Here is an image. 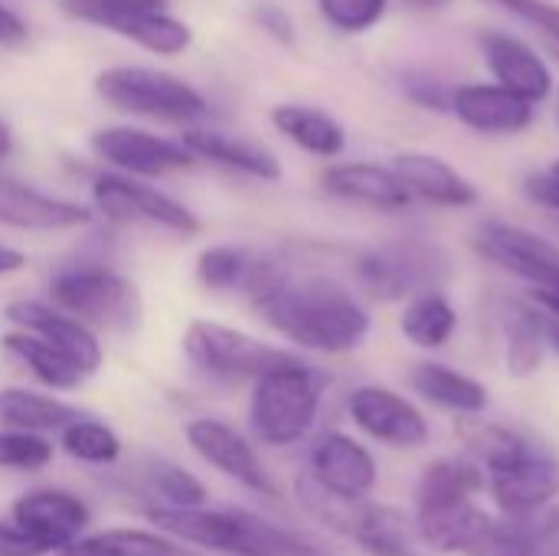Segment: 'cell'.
Instances as JSON below:
<instances>
[{
  "mask_svg": "<svg viewBox=\"0 0 559 556\" xmlns=\"http://www.w3.org/2000/svg\"><path fill=\"white\" fill-rule=\"evenodd\" d=\"M396 3H403L413 13H439V10H449L455 0H396Z\"/></svg>",
  "mask_w": 559,
  "mask_h": 556,
  "instance_id": "obj_49",
  "label": "cell"
},
{
  "mask_svg": "<svg viewBox=\"0 0 559 556\" xmlns=\"http://www.w3.org/2000/svg\"><path fill=\"white\" fill-rule=\"evenodd\" d=\"M23 269H26V252L16 249V246L0 242V279L16 275V272H23Z\"/></svg>",
  "mask_w": 559,
  "mask_h": 556,
  "instance_id": "obj_47",
  "label": "cell"
},
{
  "mask_svg": "<svg viewBox=\"0 0 559 556\" xmlns=\"http://www.w3.org/2000/svg\"><path fill=\"white\" fill-rule=\"evenodd\" d=\"M400 331L409 344H416L423 351H439L459 331V311L442 288H429V292L406 298Z\"/></svg>",
  "mask_w": 559,
  "mask_h": 556,
  "instance_id": "obj_30",
  "label": "cell"
},
{
  "mask_svg": "<svg viewBox=\"0 0 559 556\" xmlns=\"http://www.w3.org/2000/svg\"><path fill=\"white\" fill-rule=\"evenodd\" d=\"M82 413L56 397L26 390V387H3L0 390V429H23V433H62Z\"/></svg>",
  "mask_w": 559,
  "mask_h": 556,
  "instance_id": "obj_28",
  "label": "cell"
},
{
  "mask_svg": "<svg viewBox=\"0 0 559 556\" xmlns=\"http://www.w3.org/2000/svg\"><path fill=\"white\" fill-rule=\"evenodd\" d=\"M167 0H62V10L79 20V23H88V26H98V29H115L121 20L134 16V13H144V10H164Z\"/></svg>",
  "mask_w": 559,
  "mask_h": 556,
  "instance_id": "obj_40",
  "label": "cell"
},
{
  "mask_svg": "<svg viewBox=\"0 0 559 556\" xmlns=\"http://www.w3.org/2000/svg\"><path fill=\"white\" fill-rule=\"evenodd\" d=\"M0 556H46L36 541L10 518V521H0Z\"/></svg>",
  "mask_w": 559,
  "mask_h": 556,
  "instance_id": "obj_45",
  "label": "cell"
},
{
  "mask_svg": "<svg viewBox=\"0 0 559 556\" xmlns=\"http://www.w3.org/2000/svg\"><path fill=\"white\" fill-rule=\"evenodd\" d=\"M29 39V23L7 3H0V46H20Z\"/></svg>",
  "mask_w": 559,
  "mask_h": 556,
  "instance_id": "obj_46",
  "label": "cell"
},
{
  "mask_svg": "<svg viewBox=\"0 0 559 556\" xmlns=\"http://www.w3.org/2000/svg\"><path fill=\"white\" fill-rule=\"evenodd\" d=\"M59 442L69 459L88 462V465H111L121 456V439L115 436V429L92 416H79L75 423H69L59 433Z\"/></svg>",
  "mask_w": 559,
  "mask_h": 556,
  "instance_id": "obj_36",
  "label": "cell"
},
{
  "mask_svg": "<svg viewBox=\"0 0 559 556\" xmlns=\"http://www.w3.org/2000/svg\"><path fill=\"white\" fill-rule=\"evenodd\" d=\"M147 485L170 508H200V505H206L203 482L197 475H190L187 469L167 462V459H151L147 462Z\"/></svg>",
  "mask_w": 559,
  "mask_h": 556,
  "instance_id": "obj_37",
  "label": "cell"
},
{
  "mask_svg": "<svg viewBox=\"0 0 559 556\" xmlns=\"http://www.w3.org/2000/svg\"><path fill=\"white\" fill-rule=\"evenodd\" d=\"M350 541H357L367 556H423L416 551V541H419L416 521H409L406 514L393 508H377L367 501H364V511L357 518Z\"/></svg>",
  "mask_w": 559,
  "mask_h": 556,
  "instance_id": "obj_32",
  "label": "cell"
},
{
  "mask_svg": "<svg viewBox=\"0 0 559 556\" xmlns=\"http://www.w3.org/2000/svg\"><path fill=\"white\" fill-rule=\"evenodd\" d=\"M347 413L357 423L360 433L383 446L396 449H419L429 442V423L426 416L400 393L386 387H357L347 397Z\"/></svg>",
  "mask_w": 559,
  "mask_h": 556,
  "instance_id": "obj_15",
  "label": "cell"
},
{
  "mask_svg": "<svg viewBox=\"0 0 559 556\" xmlns=\"http://www.w3.org/2000/svg\"><path fill=\"white\" fill-rule=\"evenodd\" d=\"M485 469L491 495L508 518L537 514L550 508V501L559 495V462L537 442H527L514 456L491 462Z\"/></svg>",
  "mask_w": 559,
  "mask_h": 556,
  "instance_id": "obj_10",
  "label": "cell"
},
{
  "mask_svg": "<svg viewBox=\"0 0 559 556\" xmlns=\"http://www.w3.org/2000/svg\"><path fill=\"white\" fill-rule=\"evenodd\" d=\"M452 115L478 134L514 138L534 125L537 105L498 82H468L452 88Z\"/></svg>",
  "mask_w": 559,
  "mask_h": 556,
  "instance_id": "obj_17",
  "label": "cell"
},
{
  "mask_svg": "<svg viewBox=\"0 0 559 556\" xmlns=\"http://www.w3.org/2000/svg\"><path fill=\"white\" fill-rule=\"evenodd\" d=\"M357 288L373 301H406L452 279V256L432 239H396L354 259Z\"/></svg>",
  "mask_w": 559,
  "mask_h": 556,
  "instance_id": "obj_6",
  "label": "cell"
},
{
  "mask_svg": "<svg viewBox=\"0 0 559 556\" xmlns=\"http://www.w3.org/2000/svg\"><path fill=\"white\" fill-rule=\"evenodd\" d=\"M252 20H255V26H259L269 39H275L278 46H285V49H295V46H298V23H295V16H292L282 3L259 0V3L252 7Z\"/></svg>",
  "mask_w": 559,
  "mask_h": 556,
  "instance_id": "obj_43",
  "label": "cell"
},
{
  "mask_svg": "<svg viewBox=\"0 0 559 556\" xmlns=\"http://www.w3.org/2000/svg\"><path fill=\"white\" fill-rule=\"evenodd\" d=\"M481 52H485V62L498 85L518 92L521 98H527L534 105L550 98L554 72H550L547 59L531 43H524L521 36L504 33V29H488L481 36Z\"/></svg>",
  "mask_w": 559,
  "mask_h": 556,
  "instance_id": "obj_19",
  "label": "cell"
},
{
  "mask_svg": "<svg viewBox=\"0 0 559 556\" xmlns=\"http://www.w3.org/2000/svg\"><path fill=\"white\" fill-rule=\"evenodd\" d=\"M413 387L429 403H436L449 413H459V416H478L488 406L485 383H478L475 377H468L462 370L436 364V360H426L413 370Z\"/></svg>",
  "mask_w": 559,
  "mask_h": 556,
  "instance_id": "obj_29",
  "label": "cell"
},
{
  "mask_svg": "<svg viewBox=\"0 0 559 556\" xmlns=\"http://www.w3.org/2000/svg\"><path fill=\"white\" fill-rule=\"evenodd\" d=\"M534 295V305L547 315V318H554L559 324V292L557 288H534L531 292Z\"/></svg>",
  "mask_w": 559,
  "mask_h": 556,
  "instance_id": "obj_48",
  "label": "cell"
},
{
  "mask_svg": "<svg viewBox=\"0 0 559 556\" xmlns=\"http://www.w3.org/2000/svg\"><path fill=\"white\" fill-rule=\"evenodd\" d=\"M49 301L95 331L131 334L141 328L144 301L138 285L111 265L79 262L49 279Z\"/></svg>",
  "mask_w": 559,
  "mask_h": 556,
  "instance_id": "obj_4",
  "label": "cell"
},
{
  "mask_svg": "<svg viewBox=\"0 0 559 556\" xmlns=\"http://www.w3.org/2000/svg\"><path fill=\"white\" fill-rule=\"evenodd\" d=\"M491 524H495V518L485 514L475 505V498L416 508L419 541L439 554H475L478 544L485 541V534L491 531Z\"/></svg>",
  "mask_w": 559,
  "mask_h": 556,
  "instance_id": "obj_23",
  "label": "cell"
},
{
  "mask_svg": "<svg viewBox=\"0 0 559 556\" xmlns=\"http://www.w3.org/2000/svg\"><path fill=\"white\" fill-rule=\"evenodd\" d=\"M400 88L413 105H419L426 111H452V88L455 85H449L436 72L406 69V72H400Z\"/></svg>",
  "mask_w": 559,
  "mask_h": 556,
  "instance_id": "obj_41",
  "label": "cell"
},
{
  "mask_svg": "<svg viewBox=\"0 0 559 556\" xmlns=\"http://www.w3.org/2000/svg\"><path fill=\"white\" fill-rule=\"evenodd\" d=\"M472 556H559V511L495 521Z\"/></svg>",
  "mask_w": 559,
  "mask_h": 556,
  "instance_id": "obj_25",
  "label": "cell"
},
{
  "mask_svg": "<svg viewBox=\"0 0 559 556\" xmlns=\"http://www.w3.org/2000/svg\"><path fill=\"white\" fill-rule=\"evenodd\" d=\"M557 105H559V95H557Z\"/></svg>",
  "mask_w": 559,
  "mask_h": 556,
  "instance_id": "obj_52",
  "label": "cell"
},
{
  "mask_svg": "<svg viewBox=\"0 0 559 556\" xmlns=\"http://www.w3.org/2000/svg\"><path fill=\"white\" fill-rule=\"evenodd\" d=\"M524 193H527L537 206H547V210L559 213V161L554 164V167H547V170H534V174H527V180H524Z\"/></svg>",
  "mask_w": 559,
  "mask_h": 556,
  "instance_id": "obj_44",
  "label": "cell"
},
{
  "mask_svg": "<svg viewBox=\"0 0 559 556\" xmlns=\"http://www.w3.org/2000/svg\"><path fill=\"white\" fill-rule=\"evenodd\" d=\"M544 321H547V344L559 354V324L554 318H547V315H544Z\"/></svg>",
  "mask_w": 559,
  "mask_h": 556,
  "instance_id": "obj_51",
  "label": "cell"
},
{
  "mask_svg": "<svg viewBox=\"0 0 559 556\" xmlns=\"http://www.w3.org/2000/svg\"><path fill=\"white\" fill-rule=\"evenodd\" d=\"M95 95L118 111L170 125H193L210 111L197 85L154 66H108L95 75Z\"/></svg>",
  "mask_w": 559,
  "mask_h": 556,
  "instance_id": "obj_5",
  "label": "cell"
},
{
  "mask_svg": "<svg viewBox=\"0 0 559 556\" xmlns=\"http://www.w3.org/2000/svg\"><path fill=\"white\" fill-rule=\"evenodd\" d=\"M183 354L187 360L219 380V383H246V380H259L265 370H272L275 364L288 360L292 354L282 347H272L239 328L219 324V321H190V328L183 331Z\"/></svg>",
  "mask_w": 559,
  "mask_h": 556,
  "instance_id": "obj_7",
  "label": "cell"
},
{
  "mask_svg": "<svg viewBox=\"0 0 559 556\" xmlns=\"http://www.w3.org/2000/svg\"><path fill=\"white\" fill-rule=\"evenodd\" d=\"M321 20L347 36H360L370 33L377 23H383V16L390 13L393 0H314Z\"/></svg>",
  "mask_w": 559,
  "mask_h": 556,
  "instance_id": "obj_38",
  "label": "cell"
},
{
  "mask_svg": "<svg viewBox=\"0 0 559 556\" xmlns=\"http://www.w3.org/2000/svg\"><path fill=\"white\" fill-rule=\"evenodd\" d=\"M111 33L121 39H131L134 46H141L154 56H180L193 46V29L180 16H174L167 7L134 13V16L121 20Z\"/></svg>",
  "mask_w": 559,
  "mask_h": 556,
  "instance_id": "obj_33",
  "label": "cell"
},
{
  "mask_svg": "<svg viewBox=\"0 0 559 556\" xmlns=\"http://www.w3.org/2000/svg\"><path fill=\"white\" fill-rule=\"evenodd\" d=\"M321 187L328 197L344 200V203H357L367 210H380V213H400L413 203L409 190L403 187L400 174L383 164L373 161H344V164H331L321 174Z\"/></svg>",
  "mask_w": 559,
  "mask_h": 556,
  "instance_id": "obj_20",
  "label": "cell"
},
{
  "mask_svg": "<svg viewBox=\"0 0 559 556\" xmlns=\"http://www.w3.org/2000/svg\"><path fill=\"white\" fill-rule=\"evenodd\" d=\"M498 7H504L508 13H514L518 20L537 26L559 52V7L550 0H491Z\"/></svg>",
  "mask_w": 559,
  "mask_h": 556,
  "instance_id": "obj_42",
  "label": "cell"
},
{
  "mask_svg": "<svg viewBox=\"0 0 559 556\" xmlns=\"http://www.w3.org/2000/svg\"><path fill=\"white\" fill-rule=\"evenodd\" d=\"M92 210L105 216L108 223H147L157 229H167L174 236H197L203 229L200 216L180 203L177 197L144 184L141 177H128L118 170L98 174L92 180Z\"/></svg>",
  "mask_w": 559,
  "mask_h": 556,
  "instance_id": "obj_8",
  "label": "cell"
},
{
  "mask_svg": "<svg viewBox=\"0 0 559 556\" xmlns=\"http://www.w3.org/2000/svg\"><path fill=\"white\" fill-rule=\"evenodd\" d=\"M393 170L400 174L413 200H426L442 210H465L478 203V187L439 154L403 151L393 157Z\"/></svg>",
  "mask_w": 559,
  "mask_h": 556,
  "instance_id": "obj_22",
  "label": "cell"
},
{
  "mask_svg": "<svg viewBox=\"0 0 559 556\" xmlns=\"http://www.w3.org/2000/svg\"><path fill=\"white\" fill-rule=\"evenodd\" d=\"M508 370L511 377H531L537 374L540 360H544V347H547V321L540 308H524L514 305L508 315Z\"/></svg>",
  "mask_w": 559,
  "mask_h": 556,
  "instance_id": "obj_35",
  "label": "cell"
},
{
  "mask_svg": "<svg viewBox=\"0 0 559 556\" xmlns=\"http://www.w3.org/2000/svg\"><path fill=\"white\" fill-rule=\"evenodd\" d=\"M180 141L200 161H210L223 170H233V174H242V177H252L262 184L282 180V161L255 141H246V138H236L226 131H206V128H187Z\"/></svg>",
  "mask_w": 559,
  "mask_h": 556,
  "instance_id": "obj_24",
  "label": "cell"
},
{
  "mask_svg": "<svg viewBox=\"0 0 559 556\" xmlns=\"http://www.w3.org/2000/svg\"><path fill=\"white\" fill-rule=\"evenodd\" d=\"M3 318H7L13 328L33 331V334H39V338H46L49 344H56L59 351H66L88 377L98 374V367H102V360H105L98 331L88 328L85 321H79L75 315L56 308L52 301L20 298V301H10V305L3 308Z\"/></svg>",
  "mask_w": 559,
  "mask_h": 556,
  "instance_id": "obj_16",
  "label": "cell"
},
{
  "mask_svg": "<svg viewBox=\"0 0 559 556\" xmlns=\"http://www.w3.org/2000/svg\"><path fill=\"white\" fill-rule=\"evenodd\" d=\"M147 521L203 551L226 556H331L318 544L239 508H170L154 505L147 508Z\"/></svg>",
  "mask_w": 559,
  "mask_h": 556,
  "instance_id": "obj_2",
  "label": "cell"
},
{
  "mask_svg": "<svg viewBox=\"0 0 559 556\" xmlns=\"http://www.w3.org/2000/svg\"><path fill=\"white\" fill-rule=\"evenodd\" d=\"M272 125L282 138H288L295 147L314 157H341L347 147V131L344 125L328 115L324 108L301 105V102H282L272 108Z\"/></svg>",
  "mask_w": 559,
  "mask_h": 556,
  "instance_id": "obj_26",
  "label": "cell"
},
{
  "mask_svg": "<svg viewBox=\"0 0 559 556\" xmlns=\"http://www.w3.org/2000/svg\"><path fill=\"white\" fill-rule=\"evenodd\" d=\"M190 449L210 462L216 472H223L226 478L239 482L242 488L249 492H259L265 498H278V485L275 478L269 475V469L262 465V459L255 456V449L249 446V439L242 433H236L229 423L223 419H210V416H200V419H190L187 429H183Z\"/></svg>",
  "mask_w": 559,
  "mask_h": 556,
  "instance_id": "obj_13",
  "label": "cell"
},
{
  "mask_svg": "<svg viewBox=\"0 0 559 556\" xmlns=\"http://www.w3.org/2000/svg\"><path fill=\"white\" fill-rule=\"evenodd\" d=\"M475 249L488 262L531 282L534 288L559 292V249L550 239L504 220H485L475 229Z\"/></svg>",
  "mask_w": 559,
  "mask_h": 556,
  "instance_id": "obj_11",
  "label": "cell"
},
{
  "mask_svg": "<svg viewBox=\"0 0 559 556\" xmlns=\"http://www.w3.org/2000/svg\"><path fill=\"white\" fill-rule=\"evenodd\" d=\"M255 311L285 341L314 354H350L370 334V311L364 301L328 275H311L301 282L288 279L272 295L255 301Z\"/></svg>",
  "mask_w": 559,
  "mask_h": 556,
  "instance_id": "obj_1",
  "label": "cell"
},
{
  "mask_svg": "<svg viewBox=\"0 0 559 556\" xmlns=\"http://www.w3.org/2000/svg\"><path fill=\"white\" fill-rule=\"evenodd\" d=\"M56 449L39 433L0 429V469L7 472H43L52 462Z\"/></svg>",
  "mask_w": 559,
  "mask_h": 556,
  "instance_id": "obj_39",
  "label": "cell"
},
{
  "mask_svg": "<svg viewBox=\"0 0 559 556\" xmlns=\"http://www.w3.org/2000/svg\"><path fill=\"white\" fill-rule=\"evenodd\" d=\"M10 518L36 541V547L46 556L59 554L62 547L79 541L92 521L82 498H75L69 492H56V488L29 492V495L16 498Z\"/></svg>",
  "mask_w": 559,
  "mask_h": 556,
  "instance_id": "obj_18",
  "label": "cell"
},
{
  "mask_svg": "<svg viewBox=\"0 0 559 556\" xmlns=\"http://www.w3.org/2000/svg\"><path fill=\"white\" fill-rule=\"evenodd\" d=\"M485 492V472L475 462L462 459H436L416 488V508L423 505H442V501H459V498H475Z\"/></svg>",
  "mask_w": 559,
  "mask_h": 556,
  "instance_id": "obj_34",
  "label": "cell"
},
{
  "mask_svg": "<svg viewBox=\"0 0 559 556\" xmlns=\"http://www.w3.org/2000/svg\"><path fill=\"white\" fill-rule=\"evenodd\" d=\"M324 377L295 354L252 380L249 423L259 442L285 449L301 442L321 410Z\"/></svg>",
  "mask_w": 559,
  "mask_h": 556,
  "instance_id": "obj_3",
  "label": "cell"
},
{
  "mask_svg": "<svg viewBox=\"0 0 559 556\" xmlns=\"http://www.w3.org/2000/svg\"><path fill=\"white\" fill-rule=\"evenodd\" d=\"M52 556H197L177 537L164 531H138V528H111L92 537H79Z\"/></svg>",
  "mask_w": 559,
  "mask_h": 556,
  "instance_id": "obj_31",
  "label": "cell"
},
{
  "mask_svg": "<svg viewBox=\"0 0 559 556\" xmlns=\"http://www.w3.org/2000/svg\"><path fill=\"white\" fill-rule=\"evenodd\" d=\"M197 282L210 292H239L246 295L252 305L262 301L265 295H272L278 285H285L292 275L282 269V262L252 252L246 246H229V242H216L200 249L197 256Z\"/></svg>",
  "mask_w": 559,
  "mask_h": 556,
  "instance_id": "obj_12",
  "label": "cell"
},
{
  "mask_svg": "<svg viewBox=\"0 0 559 556\" xmlns=\"http://www.w3.org/2000/svg\"><path fill=\"white\" fill-rule=\"evenodd\" d=\"M88 147L111 170L141 177V180L193 170L200 164V157L183 141L154 134L147 128H131V125H108V128L92 131Z\"/></svg>",
  "mask_w": 559,
  "mask_h": 556,
  "instance_id": "obj_9",
  "label": "cell"
},
{
  "mask_svg": "<svg viewBox=\"0 0 559 556\" xmlns=\"http://www.w3.org/2000/svg\"><path fill=\"white\" fill-rule=\"evenodd\" d=\"M95 220L85 203L46 193L20 177L0 174V226L20 233H69Z\"/></svg>",
  "mask_w": 559,
  "mask_h": 556,
  "instance_id": "obj_14",
  "label": "cell"
},
{
  "mask_svg": "<svg viewBox=\"0 0 559 556\" xmlns=\"http://www.w3.org/2000/svg\"><path fill=\"white\" fill-rule=\"evenodd\" d=\"M328 492L364 501L377 488V462L373 456L344 433H324L311 446V469H308Z\"/></svg>",
  "mask_w": 559,
  "mask_h": 556,
  "instance_id": "obj_21",
  "label": "cell"
},
{
  "mask_svg": "<svg viewBox=\"0 0 559 556\" xmlns=\"http://www.w3.org/2000/svg\"><path fill=\"white\" fill-rule=\"evenodd\" d=\"M13 144H16L13 141V128L0 118V161H7L13 154Z\"/></svg>",
  "mask_w": 559,
  "mask_h": 556,
  "instance_id": "obj_50",
  "label": "cell"
},
{
  "mask_svg": "<svg viewBox=\"0 0 559 556\" xmlns=\"http://www.w3.org/2000/svg\"><path fill=\"white\" fill-rule=\"evenodd\" d=\"M0 347L16 357L43 387L49 390H75L82 387V380L88 377L66 351H59L56 344H49L46 338L33 334V331H23V328H13L0 338Z\"/></svg>",
  "mask_w": 559,
  "mask_h": 556,
  "instance_id": "obj_27",
  "label": "cell"
}]
</instances>
